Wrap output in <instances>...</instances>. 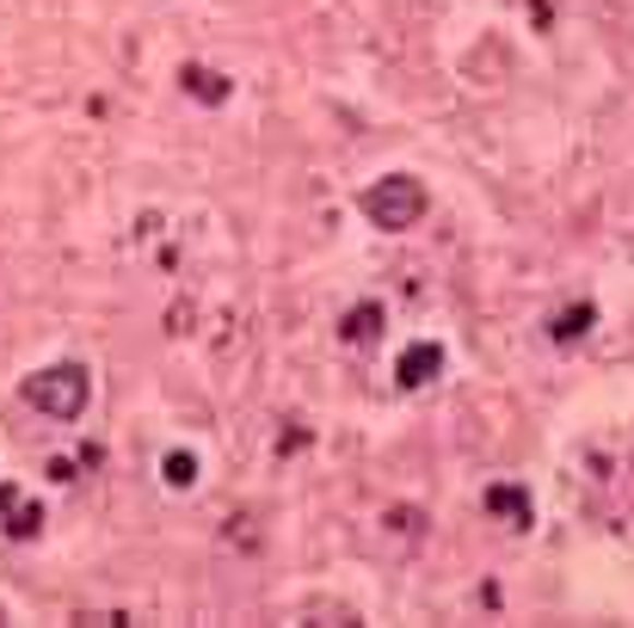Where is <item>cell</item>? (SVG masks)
<instances>
[{
	"label": "cell",
	"mask_w": 634,
	"mask_h": 628,
	"mask_svg": "<svg viewBox=\"0 0 634 628\" xmlns=\"http://www.w3.org/2000/svg\"><path fill=\"white\" fill-rule=\"evenodd\" d=\"M25 401L50 419H81L93 401V376H86V364H50V370L25 376Z\"/></svg>",
	"instance_id": "1"
},
{
	"label": "cell",
	"mask_w": 634,
	"mask_h": 628,
	"mask_svg": "<svg viewBox=\"0 0 634 628\" xmlns=\"http://www.w3.org/2000/svg\"><path fill=\"white\" fill-rule=\"evenodd\" d=\"M426 210H431V198H426V186H419L412 173H388V179H376V186L363 191V216L376 222V228H388V235L419 228Z\"/></svg>",
	"instance_id": "2"
},
{
	"label": "cell",
	"mask_w": 634,
	"mask_h": 628,
	"mask_svg": "<svg viewBox=\"0 0 634 628\" xmlns=\"http://www.w3.org/2000/svg\"><path fill=\"white\" fill-rule=\"evenodd\" d=\"M0 518H7V536H19V543H32L37 530H44V511L19 487H0Z\"/></svg>",
	"instance_id": "3"
},
{
	"label": "cell",
	"mask_w": 634,
	"mask_h": 628,
	"mask_svg": "<svg viewBox=\"0 0 634 628\" xmlns=\"http://www.w3.org/2000/svg\"><path fill=\"white\" fill-rule=\"evenodd\" d=\"M438 370H444V345H407V352H400V382H407V389H426V382H431V376H438Z\"/></svg>",
	"instance_id": "4"
},
{
	"label": "cell",
	"mask_w": 634,
	"mask_h": 628,
	"mask_svg": "<svg viewBox=\"0 0 634 628\" xmlns=\"http://www.w3.org/2000/svg\"><path fill=\"white\" fill-rule=\"evenodd\" d=\"M487 511H493V518H505L512 530L530 524V499H524V487H487Z\"/></svg>",
	"instance_id": "5"
},
{
	"label": "cell",
	"mask_w": 634,
	"mask_h": 628,
	"mask_svg": "<svg viewBox=\"0 0 634 628\" xmlns=\"http://www.w3.org/2000/svg\"><path fill=\"white\" fill-rule=\"evenodd\" d=\"M339 333H345L351 345H370V340L382 333V308H376V303H358V308H351V315L339 321Z\"/></svg>",
	"instance_id": "6"
},
{
	"label": "cell",
	"mask_w": 634,
	"mask_h": 628,
	"mask_svg": "<svg viewBox=\"0 0 634 628\" xmlns=\"http://www.w3.org/2000/svg\"><path fill=\"white\" fill-rule=\"evenodd\" d=\"M179 81H186L191 99H210V105H223V99H228V81H223L216 69H198V62H191V69L179 74Z\"/></svg>",
	"instance_id": "7"
},
{
	"label": "cell",
	"mask_w": 634,
	"mask_h": 628,
	"mask_svg": "<svg viewBox=\"0 0 634 628\" xmlns=\"http://www.w3.org/2000/svg\"><path fill=\"white\" fill-rule=\"evenodd\" d=\"M585 327H598V308H591V303H573L561 321H554V340L573 345V340H585Z\"/></svg>",
	"instance_id": "8"
},
{
	"label": "cell",
	"mask_w": 634,
	"mask_h": 628,
	"mask_svg": "<svg viewBox=\"0 0 634 628\" xmlns=\"http://www.w3.org/2000/svg\"><path fill=\"white\" fill-rule=\"evenodd\" d=\"M160 469H167V487H191V481H198V457H191V450H172Z\"/></svg>",
	"instance_id": "9"
}]
</instances>
